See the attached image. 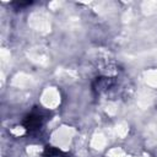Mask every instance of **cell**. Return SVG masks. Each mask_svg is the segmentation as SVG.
Returning <instances> with one entry per match:
<instances>
[{"mask_svg":"<svg viewBox=\"0 0 157 157\" xmlns=\"http://www.w3.org/2000/svg\"><path fill=\"white\" fill-rule=\"evenodd\" d=\"M44 115L40 110H33L31 114H28L25 120H23V125L28 131H33L37 130L42 126L43 121H44Z\"/></svg>","mask_w":157,"mask_h":157,"instance_id":"obj_1","label":"cell"},{"mask_svg":"<svg viewBox=\"0 0 157 157\" xmlns=\"http://www.w3.org/2000/svg\"><path fill=\"white\" fill-rule=\"evenodd\" d=\"M61 152L59 151V150H56V148H54V147H50V146H47L45 147V150H44V155L47 156V157H55V156H59Z\"/></svg>","mask_w":157,"mask_h":157,"instance_id":"obj_2","label":"cell"}]
</instances>
